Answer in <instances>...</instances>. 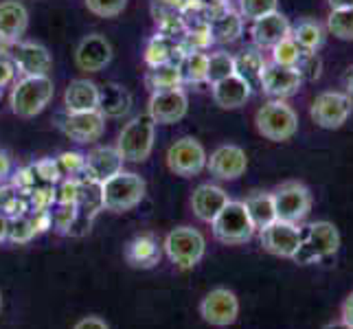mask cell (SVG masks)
Instances as JSON below:
<instances>
[{
  "label": "cell",
  "mask_w": 353,
  "mask_h": 329,
  "mask_svg": "<svg viewBox=\"0 0 353 329\" xmlns=\"http://www.w3.org/2000/svg\"><path fill=\"white\" fill-rule=\"evenodd\" d=\"M148 185L139 174L119 172L101 182V202L103 209L112 213H125L139 206L145 198Z\"/></svg>",
  "instance_id": "1"
},
{
  "label": "cell",
  "mask_w": 353,
  "mask_h": 329,
  "mask_svg": "<svg viewBox=\"0 0 353 329\" xmlns=\"http://www.w3.org/2000/svg\"><path fill=\"white\" fill-rule=\"evenodd\" d=\"M55 86L48 75H27L11 90V110L22 119L38 117L51 103Z\"/></svg>",
  "instance_id": "2"
},
{
  "label": "cell",
  "mask_w": 353,
  "mask_h": 329,
  "mask_svg": "<svg viewBox=\"0 0 353 329\" xmlns=\"http://www.w3.org/2000/svg\"><path fill=\"white\" fill-rule=\"evenodd\" d=\"M154 134H156V123L150 114L134 117L119 134L117 150L121 158L130 163L148 161L154 150Z\"/></svg>",
  "instance_id": "3"
},
{
  "label": "cell",
  "mask_w": 353,
  "mask_h": 329,
  "mask_svg": "<svg viewBox=\"0 0 353 329\" xmlns=\"http://www.w3.org/2000/svg\"><path fill=\"white\" fill-rule=\"evenodd\" d=\"M211 228H213V235L217 241L230 243V246H235V243H246L252 239L254 233H257V228H254L252 219L248 215L246 204L235 202V200H228V204L211 222Z\"/></svg>",
  "instance_id": "4"
},
{
  "label": "cell",
  "mask_w": 353,
  "mask_h": 329,
  "mask_svg": "<svg viewBox=\"0 0 353 329\" xmlns=\"http://www.w3.org/2000/svg\"><path fill=\"white\" fill-rule=\"evenodd\" d=\"M254 123H257L261 137H265L268 141L281 143V141H290L296 134L299 117L283 99H276V101H268L257 110Z\"/></svg>",
  "instance_id": "5"
},
{
  "label": "cell",
  "mask_w": 353,
  "mask_h": 329,
  "mask_svg": "<svg viewBox=\"0 0 353 329\" xmlns=\"http://www.w3.org/2000/svg\"><path fill=\"white\" fill-rule=\"evenodd\" d=\"M163 248L167 252V257L172 259L182 270L198 266L206 252V239L198 228L191 226H178L174 230H169Z\"/></svg>",
  "instance_id": "6"
},
{
  "label": "cell",
  "mask_w": 353,
  "mask_h": 329,
  "mask_svg": "<svg viewBox=\"0 0 353 329\" xmlns=\"http://www.w3.org/2000/svg\"><path fill=\"white\" fill-rule=\"evenodd\" d=\"M301 248L294 255L299 263H314L325 257H332L340 248V233L332 222H314L305 230H301Z\"/></svg>",
  "instance_id": "7"
},
{
  "label": "cell",
  "mask_w": 353,
  "mask_h": 329,
  "mask_svg": "<svg viewBox=\"0 0 353 329\" xmlns=\"http://www.w3.org/2000/svg\"><path fill=\"white\" fill-rule=\"evenodd\" d=\"M272 200L276 219H283V222L299 224L312 211V193L303 182H283L272 191Z\"/></svg>",
  "instance_id": "8"
},
{
  "label": "cell",
  "mask_w": 353,
  "mask_h": 329,
  "mask_svg": "<svg viewBox=\"0 0 353 329\" xmlns=\"http://www.w3.org/2000/svg\"><path fill=\"white\" fill-rule=\"evenodd\" d=\"M206 150L202 148V143L193 137H185L176 141L167 152V167L172 169L176 176L191 178L198 176L202 169H206Z\"/></svg>",
  "instance_id": "9"
},
{
  "label": "cell",
  "mask_w": 353,
  "mask_h": 329,
  "mask_svg": "<svg viewBox=\"0 0 353 329\" xmlns=\"http://www.w3.org/2000/svg\"><path fill=\"white\" fill-rule=\"evenodd\" d=\"M353 110V99L345 92H321L312 103V119L325 130H338L347 123Z\"/></svg>",
  "instance_id": "10"
},
{
  "label": "cell",
  "mask_w": 353,
  "mask_h": 329,
  "mask_svg": "<svg viewBox=\"0 0 353 329\" xmlns=\"http://www.w3.org/2000/svg\"><path fill=\"white\" fill-rule=\"evenodd\" d=\"M200 316L204 323L213 327H228L239 316V299L233 290L215 288L200 303Z\"/></svg>",
  "instance_id": "11"
},
{
  "label": "cell",
  "mask_w": 353,
  "mask_h": 329,
  "mask_svg": "<svg viewBox=\"0 0 353 329\" xmlns=\"http://www.w3.org/2000/svg\"><path fill=\"white\" fill-rule=\"evenodd\" d=\"M303 233L299 224L283 222V219H274L270 226L261 230V246L274 257L294 259V255L301 248Z\"/></svg>",
  "instance_id": "12"
},
{
  "label": "cell",
  "mask_w": 353,
  "mask_h": 329,
  "mask_svg": "<svg viewBox=\"0 0 353 329\" xmlns=\"http://www.w3.org/2000/svg\"><path fill=\"white\" fill-rule=\"evenodd\" d=\"M187 108H189V99L185 90L165 88V90H154L148 114L158 126H172L178 123L180 119H185Z\"/></svg>",
  "instance_id": "13"
},
{
  "label": "cell",
  "mask_w": 353,
  "mask_h": 329,
  "mask_svg": "<svg viewBox=\"0 0 353 329\" xmlns=\"http://www.w3.org/2000/svg\"><path fill=\"white\" fill-rule=\"evenodd\" d=\"M303 83V75L296 66H279V64H265L259 86L268 97L274 99H285V97L294 94Z\"/></svg>",
  "instance_id": "14"
},
{
  "label": "cell",
  "mask_w": 353,
  "mask_h": 329,
  "mask_svg": "<svg viewBox=\"0 0 353 329\" xmlns=\"http://www.w3.org/2000/svg\"><path fill=\"white\" fill-rule=\"evenodd\" d=\"M206 169L220 180H237L239 176L246 174V169H248L246 152L237 148V145H222V148H217L209 156Z\"/></svg>",
  "instance_id": "15"
},
{
  "label": "cell",
  "mask_w": 353,
  "mask_h": 329,
  "mask_svg": "<svg viewBox=\"0 0 353 329\" xmlns=\"http://www.w3.org/2000/svg\"><path fill=\"white\" fill-rule=\"evenodd\" d=\"M64 134L75 143H92L101 139L105 130V117L99 110H86V112H68L62 123Z\"/></svg>",
  "instance_id": "16"
},
{
  "label": "cell",
  "mask_w": 353,
  "mask_h": 329,
  "mask_svg": "<svg viewBox=\"0 0 353 329\" xmlns=\"http://www.w3.org/2000/svg\"><path fill=\"white\" fill-rule=\"evenodd\" d=\"M110 62H112V46L103 35L92 33L79 42L77 51H75V64L79 70L99 72Z\"/></svg>",
  "instance_id": "17"
},
{
  "label": "cell",
  "mask_w": 353,
  "mask_h": 329,
  "mask_svg": "<svg viewBox=\"0 0 353 329\" xmlns=\"http://www.w3.org/2000/svg\"><path fill=\"white\" fill-rule=\"evenodd\" d=\"M250 33H252V42L259 48H272L281 40L290 38L292 27L283 14L274 11V14H268L259 20H254Z\"/></svg>",
  "instance_id": "18"
},
{
  "label": "cell",
  "mask_w": 353,
  "mask_h": 329,
  "mask_svg": "<svg viewBox=\"0 0 353 329\" xmlns=\"http://www.w3.org/2000/svg\"><path fill=\"white\" fill-rule=\"evenodd\" d=\"M228 193L222 187H215V185H200L191 196V209L196 213L198 219L202 222L211 224L213 219L217 217L224 206L228 204Z\"/></svg>",
  "instance_id": "19"
},
{
  "label": "cell",
  "mask_w": 353,
  "mask_h": 329,
  "mask_svg": "<svg viewBox=\"0 0 353 329\" xmlns=\"http://www.w3.org/2000/svg\"><path fill=\"white\" fill-rule=\"evenodd\" d=\"M250 94H252V86L239 75H230L222 81L213 83V101L222 110L241 108L250 99Z\"/></svg>",
  "instance_id": "20"
},
{
  "label": "cell",
  "mask_w": 353,
  "mask_h": 329,
  "mask_svg": "<svg viewBox=\"0 0 353 329\" xmlns=\"http://www.w3.org/2000/svg\"><path fill=\"white\" fill-rule=\"evenodd\" d=\"M86 172L92 180L103 182L110 176L123 172V158L117 148H97L86 156Z\"/></svg>",
  "instance_id": "21"
},
{
  "label": "cell",
  "mask_w": 353,
  "mask_h": 329,
  "mask_svg": "<svg viewBox=\"0 0 353 329\" xmlns=\"http://www.w3.org/2000/svg\"><path fill=\"white\" fill-rule=\"evenodd\" d=\"M53 59L48 55V51L40 44H33V42H24L18 44L16 48V66L27 75H46L51 70Z\"/></svg>",
  "instance_id": "22"
},
{
  "label": "cell",
  "mask_w": 353,
  "mask_h": 329,
  "mask_svg": "<svg viewBox=\"0 0 353 329\" xmlns=\"http://www.w3.org/2000/svg\"><path fill=\"white\" fill-rule=\"evenodd\" d=\"M64 103L68 112H86L99 108V86L88 79H75L64 92Z\"/></svg>",
  "instance_id": "23"
},
{
  "label": "cell",
  "mask_w": 353,
  "mask_h": 329,
  "mask_svg": "<svg viewBox=\"0 0 353 329\" xmlns=\"http://www.w3.org/2000/svg\"><path fill=\"white\" fill-rule=\"evenodd\" d=\"M29 27V14L18 0H5L0 3V38L18 40Z\"/></svg>",
  "instance_id": "24"
},
{
  "label": "cell",
  "mask_w": 353,
  "mask_h": 329,
  "mask_svg": "<svg viewBox=\"0 0 353 329\" xmlns=\"http://www.w3.org/2000/svg\"><path fill=\"white\" fill-rule=\"evenodd\" d=\"M132 108V94L125 86L121 83H105L99 88V112L103 117L119 119L130 112Z\"/></svg>",
  "instance_id": "25"
},
{
  "label": "cell",
  "mask_w": 353,
  "mask_h": 329,
  "mask_svg": "<svg viewBox=\"0 0 353 329\" xmlns=\"http://www.w3.org/2000/svg\"><path fill=\"white\" fill-rule=\"evenodd\" d=\"M125 259L132 268L148 270V268H154L161 261V248H158V243L150 235L134 237L125 248Z\"/></svg>",
  "instance_id": "26"
},
{
  "label": "cell",
  "mask_w": 353,
  "mask_h": 329,
  "mask_svg": "<svg viewBox=\"0 0 353 329\" xmlns=\"http://www.w3.org/2000/svg\"><path fill=\"white\" fill-rule=\"evenodd\" d=\"M248 209V215L252 219V224L257 230H263L265 226H270L276 219V211H274V200L272 193L268 191H254L250 196L243 200Z\"/></svg>",
  "instance_id": "27"
},
{
  "label": "cell",
  "mask_w": 353,
  "mask_h": 329,
  "mask_svg": "<svg viewBox=\"0 0 353 329\" xmlns=\"http://www.w3.org/2000/svg\"><path fill=\"white\" fill-rule=\"evenodd\" d=\"M292 40H294L303 51L307 53H314L319 51V48L323 46L325 42V31L319 22L314 20H303L299 22L294 29H292Z\"/></svg>",
  "instance_id": "28"
},
{
  "label": "cell",
  "mask_w": 353,
  "mask_h": 329,
  "mask_svg": "<svg viewBox=\"0 0 353 329\" xmlns=\"http://www.w3.org/2000/svg\"><path fill=\"white\" fill-rule=\"evenodd\" d=\"M241 29H243V18L233 14V11H228V14H222L220 18H215L209 27L211 38L217 42H235L241 35Z\"/></svg>",
  "instance_id": "29"
},
{
  "label": "cell",
  "mask_w": 353,
  "mask_h": 329,
  "mask_svg": "<svg viewBox=\"0 0 353 329\" xmlns=\"http://www.w3.org/2000/svg\"><path fill=\"white\" fill-rule=\"evenodd\" d=\"M263 66H265V62H263L261 53H257V51H243L239 57H235V75L246 79L250 86L259 83Z\"/></svg>",
  "instance_id": "30"
},
{
  "label": "cell",
  "mask_w": 353,
  "mask_h": 329,
  "mask_svg": "<svg viewBox=\"0 0 353 329\" xmlns=\"http://www.w3.org/2000/svg\"><path fill=\"white\" fill-rule=\"evenodd\" d=\"M230 75H235V57L228 55L224 51H217L213 55H209V62H206V81L217 83Z\"/></svg>",
  "instance_id": "31"
},
{
  "label": "cell",
  "mask_w": 353,
  "mask_h": 329,
  "mask_svg": "<svg viewBox=\"0 0 353 329\" xmlns=\"http://www.w3.org/2000/svg\"><path fill=\"white\" fill-rule=\"evenodd\" d=\"M206 62H209V55H204L200 51L187 53L185 59L180 64V75L185 81L193 83H202L206 81Z\"/></svg>",
  "instance_id": "32"
},
{
  "label": "cell",
  "mask_w": 353,
  "mask_h": 329,
  "mask_svg": "<svg viewBox=\"0 0 353 329\" xmlns=\"http://www.w3.org/2000/svg\"><path fill=\"white\" fill-rule=\"evenodd\" d=\"M327 31L338 40H353V9H332L327 18Z\"/></svg>",
  "instance_id": "33"
},
{
  "label": "cell",
  "mask_w": 353,
  "mask_h": 329,
  "mask_svg": "<svg viewBox=\"0 0 353 329\" xmlns=\"http://www.w3.org/2000/svg\"><path fill=\"white\" fill-rule=\"evenodd\" d=\"M150 81L156 90H165V88H178V83L182 81L180 75V66L174 64H161V66H154L150 72Z\"/></svg>",
  "instance_id": "34"
},
{
  "label": "cell",
  "mask_w": 353,
  "mask_h": 329,
  "mask_svg": "<svg viewBox=\"0 0 353 329\" xmlns=\"http://www.w3.org/2000/svg\"><path fill=\"white\" fill-rule=\"evenodd\" d=\"M303 57V48L292 40V35L272 46V64L279 66H296Z\"/></svg>",
  "instance_id": "35"
},
{
  "label": "cell",
  "mask_w": 353,
  "mask_h": 329,
  "mask_svg": "<svg viewBox=\"0 0 353 329\" xmlns=\"http://www.w3.org/2000/svg\"><path fill=\"white\" fill-rule=\"evenodd\" d=\"M279 0H239V16L246 20H259L268 14H274Z\"/></svg>",
  "instance_id": "36"
},
{
  "label": "cell",
  "mask_w": 353,
  "mask_h": 329,
  "mask_svg": "<svg viewBox=\"0 0 353 329\" xmlns=\"http://www.w3.org/2000/svg\"><path fill=\"white\" fill-rule=\"evenodd\" d=\"M86 7L90 14L99 18H117L123 14L128 0H86Z\"/></svg>",
  "instance_id": "37"
},
{
  "label": "cell",
  "mask_w": 353,
  "mask_h": 329,
  "mask_svg": "<svg viewBox=\"0 0 353 329\" xmlns=\"http://www.w3.org/2000/svg\"><path fill=\"white\" fill-rule=\"evenodd\" d=\"M35 233H38V228H35V222H33V219L16 217L14 222H9L7 239H11L14 243H24V241H29Z\"/></svg>",
  "instance_id": "38"
},
{
  "label": "cell",
  "mask_w": 353,
  "mask_h": 329,
  "mask_svg": "<svg viewBox=\"0 0 353 329\" xmlns=\"http://www.w3.org/2000/svg\"><path fill=\"white\" fill-rule=\"evenodd\" d=\"M75 217H77L75 204H62V209L55 211V215H53V224L59 233H68L72 224H75Z\"/></svg>",
  "instance_id": "39"
},
{
  "label": "cell",
  "mask_w": 353,
  "mask_h": 329,
  "mask_svg": "<svg viewBox=\"0 0 353 329\" xmlns=\"http://www.w3.org/2000/svg\"><path fill=\"white\" fill-rule=\"evenodd\" d=\"M145 59H148V64L154 68V66H161L165 62H169V48L165 46L163 40H154L150 46H148V55H145Z\"/></svg>",
  "instance_id": "40"
},
{
  "label": "cell",
  "mask_w": 353,
  "mask_h": 329,
  "mask_svg": "<svg viewBox=\"0 0 353 329\" xmlns=\"http://www.w3.org/2000/svg\"><path fill=\"white\" fill-rule=\"evenodd\" d=\"M57 165H64L68 172H77V169H86V158L79 154H64Z\"/></svg>",
  "instance_id": "41"
},
{
  "label": "cell",
  "mask_w": 353,
  "mask_h": 329,
  "mask_svg": "<svg viewBox=\"0 0 353 329\" xmlns=\"http://www.w3.org/2000/svg\"><path fill=\"white\" fill-rule=\"evenodd\" d=\"M72 329H110V327H108V323L101 321L99 316H83V319H79L75 323Z\"/></svg>",
  "instance_id": "42"
},
{
  "label": "cell",
  "mask_w": 353,
  "mask_h": 329,
  "mask_svg": "<svg viewBox=\"0 0 353 329\" xmlns=\"http://www.w3.org/2000/svg\"><path fill=\"white\" fill-rule=\"evenodd\" d=\"M340 321L347 323L353 329V292H351V295L343 303V310H340Z\"/></svg>",
  "instance_id": "43"
},
{
  "label": "cell",
  "mask_w": 353,
  "mask_h": 329,
  "mask_svg": "<svg viewBox=\"0 0 353 329\" xmlns=\"http://www.w3.org/2000/svg\"><path fill=\"white\" fill-rule=\"evenodd\" d=\"M11 77H14V64L0 57V86H5Z\"/></svg>",
  "instance_id": "44"
},
{
  "label": "cell",
  "mask_w": 353,
  "mask_h": 329,
  "mask_svg": "<svg viewBox=\"0 0 353 329\" xmlns=\"http://www.w3.org/2000/svg\"><path fill=\"white\" fill-rule=\"evenodd\" d=\"M332 9H353V0H327Z\"/></svg>",
  "instance_id": "45"
},
{
  "label": "cell",
  "mask_w": 353,
  "mask_h": 329,
  "mask_svg": "<svg viewBox=\"0 0 353 329\" xmlns=\"http://www.w3.org/2000/svg\"><path fill=\"white\" fill-rule=\"evenodd\" d=\"M7 233H9V219L0 213V241L7 239Z\"/></svg>",
  "instance_id": "46"
},
{
  "label": "cell",
  "mask_w": 353,
  "mask_h": 329,
  "mask_svg": "<svg viewBox=\"0 0 353 329\" xmlns=\"http://www.w3.org/2000/svg\"><path fill=\"white\" fill-rule=\"evenodd\" d=\"M323 329H351L347 323H343V321H336V323H330V325H325Z\"/></svg>",
  "instance_id": "47"
},
{
  "label": "cell",
  "mask_w": 353,
  "mask_h": 329,
  "mask_svg": "<svg viewBox=\"0 0 353 329\" xmlns=\"http://www.w3.org/2000/svg\"><path fill=\"white\" fill-rule=\"evenodd\" d=\"M7 172H9V161L3 154H0V176H5Z\"/></svg>",
  "instance_id": "48"
},
{
  "label": "cell",
  "mask_w": 353,
  "mask_h": 329,
  "mask_svg": "<svg viewBox=\"0 0 353 329\" xmlns=\"http://www.w3.org/2000/svg\"><path fill=\"white\" fill-rule=\"evenodd\" d=\"M347 90H349V97L353 99V70H351V75H349V79H347Z\"/></svg>",
  "instance_id": "49"
},
{
  "label": "cell",
  "mask_w": 353,
  "mask_h": 329,
  "mask_svg": "<svg viewBox=\"0 0 353 329\" xmlns=\"http://www.w3.org/2000/svg\"><path fill=\"white\" fill-rule=\"evenodd\" d=\"M0 310H3V295H0Z\"/></svg>",
  "instance_id": "50"
}]
</instances>
